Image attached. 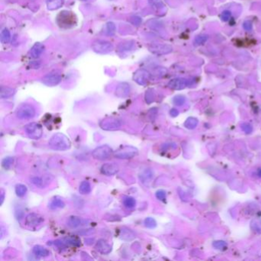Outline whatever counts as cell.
Here are the masks:
<instances>
[{
  "instance_id": "6da1fadb",
  "label": "cell",
  "mask_w": 261,
  "mask_h": 261,
  "mask_svg": "<svg viewBox=\"0 0 261 261\" xmlns=\"http://www.w3.org/2000/svg\"><path fill=\"white\" fill-rule=\"evenodd\" d=\"M48 145L51 149L56 151H65L71 148V143L68 136L61 133H57L51 137Z\"/></svg>"
},
{
  "instance_id": "7a4b0ae2",
  "label": "cell",
  "mask_w": 261,
  "mask_h": 261,
  "mask_svg": "<svg viewBox=\"0 0 261 261\" xmlns=\"http://www.w3.org/2000/svg\"><path fill=\"white\" fill-rule=\"evenodd\" d=\"M138 149L131 146H124L117 149L113 153L115 158L119 159H129L134 158L138 155Z\"/></svg>"
},
{
  "instance_id": "3957f363",
  "label": "cell",
  "mask_w": 261,
  "mask_h": 261,
  "mask_svg": "<svg viewBox=\"0 0 261 261\" xmlns=\"http://www.w3.org/2000/svg\"><path fill=\"white\" fill-rule=\"evenodd\" d=\"M92 49L93 52L100 54H108V53L113 52V45L110 42L105 40H97L92 44Z\"/></svg>"
},
{
  "instance_id": "277c9868",
  "label": "cell",
  "mask_w": 261,
  "mask_h": 261,
  "mask_svg": "<svg viewBox=\"0 0 261 261\" xmlns=\"http://www.w3.org/2000/svg\"><path fill=\"white\" fill-rule=\"evenodd\" d=\"M36 111L32 105L25 103L20 106L16 111V116L20 119H29L35 116Z\"/></svg>"
},
{
  "instance_id": "5b68a950",
  "label": "cell",
  "mask_w": 261,
  "mask_h": 261,
  "mask_svg": "<svg viewBox=\"0 0 261 261\" xmlns=\"http://www.w3.org/2000/svg\"><path fill=\"white\" fill-rule=\"evenodd\" d=\"M122 126L120 119L116 117H107L100 122V127L102 129L107 131L117 130Z\"/></svg>"
},
{
  "instance_id": "8992f818",
  "label": "cell",
  "mask_w": 261,
  "mask_h": 261,
  "mask_svg": "<svg viewBox=\"0 0 261 261\" xmlns=\"http://www.w3.org/2000/svg\"><path fill=\"white\" fill-rule=\"evenodd\" d=\"M25 131L27 136L32 139H40L43 134L42 127L37 123H31L25 127Z\"/></svg>"
},
{
  "instance_id": "52a82bcc",
  "label": "cell",
  "mask_w": 261,
  "mask_h": 261,
  "mask_svg": "<svg viewBox=\"0 0 261 261\" xmlns=\"http://www.w3.org/2000/svg\"><path fill=\"white\" fill-rule=\"evenodd\" d=\"M113 155V149L110 148V146H107V145H103L101 146H99L93 151L92 153V156L95 159L100 160V161H103V160H107L110 158Z\"/></svg>"
},
{
  "instance_id": "ba28073f",
  "label": "cell",
  "mask_w": 261,
  "mask_h": 261,
  "mask_svg": "<svg viewBox=\"0 0 261 261\" xmlns=\"http://www.w3.org/2000/svg\"><path fill=\"white\" fill-rule=\"evenodd\" d=\"M149 51L153 54L156 55H163V54H168L172 52V46L166 45V44L161 43H152L148 46Z\"/></svg>"
},
{
  "instance_id": "9c48e42d",
  "label": "cell",
  "mask_w": 261,
  "mask_h": 261,
  "mask_svg": "<svg viewBox=\"0 0 261 261\" xmlns=\"http://www.w3.org/2000/svg\"><path fill=\"white\" fill-rule=\"evenodd\" d=\"M150 77H151V74L147 70L140 68L134 73L133 80L135 82L137 83L138 84L144 86L150 79Z\"/></svg>"
},
{
  "instance_id": "30bf717a",
  "label": "cell",
  "mask_w": 261,
  "mask_h": 261,
  "mask_svg": "<svg viewBox=\"0 0 261 261\" xmlns=\"http://www.w3.org/2000/svg\"><path fill=\"white\" fill-rule=\"evenodd\" d=\"M44 218L37 213H31L25 218V224L29 227H36L43 223Z\"/></svg>"
},
{
  "instance_id": "8fae6325",
  "label": "cell",
  "mask_w": 261,
  "mask_h": 261,
  "mask_svg": "<svg viewBox=\"0 0 261 261\" xmlns=\"http://www.w3.org/2000/svg\"><path fill=\"white\" fill-rule=\"evenodd\" d=\"M61 81V75L58 74H48L42 78V83L48 87H54Z\"/></svg>"
},
{
  "instance_id": "7c38bea8",
  "label": "cell",
  "mask_w": 261,
  "mask_h": 261,
  "mask_svg": "<svg viewBox=\"0 0 261 261\" xmlns=\"http://www.w3.org/2000/svg\"><path fill=\"white\" fill-rule=\"evenodd\" d=\"M131 91L130 85L128 83H120L117 87L115 90V95L119 98H125L129 95Z\"/></svg>"
},
{
  "instance_id": "4fadbf2b",
  "label": "cell",
  "mask_w": 261,
  "mask_h": 261,
  "mask_svg": "<svg viewBox=\"0 0 261 261\" xmlns=\"http://www.w3.org/2000/svg\"><path fill=\"white\" fill-rule=\"evenodd\" d=\"M100 171L103 175L111 176L119 172V166L115 163H106L102 165Z\"/></svg>"
},
{
  "instance_id": "5bb4252c",
  "label": "cell",
  "mask_w": 261,
  "mask_h": 261,
  "mask_svg": "<svg viewBox=\"0 0 261 261\" xmlns=\"http://www.w3.org/2000/svg\"><path fill=\"white\" fill-rule=\"evenodd\" d=\"M95 249L101 254H108L111 252L112 247L108 242L103 239H100L96 243Z\"/></svg>"
},
{
  "instance_id": "9a60e30c",
  "label": "cell",
  "mask_w": 261,
  "mask_h": 261,
  "mask_svg": "<svg viewBox=\"0 0 261 261\" xmlns=\"http://www.w3.org/2000/svg\"><path fill=\"white\" fill-rule=\"evenodd\" d=\"M187 81L184 78H175L172 79L168 83V86L172 90H182L186 87Z\"/></svg>"
},
{
  "instance_id": "2e32d148",
  "label": "cell",
  "mask_w": 261,
  "mask_h": 261,
  "mask_svg": "<svg viewBox=\"0 0 261 261\" xmlns=\"http://www.w3.org/2000/svg\"><path fill=\"white\" fill-rule=\"evenodd\" d=\"M83 224V220L78 216H71L67 221V225L71 228H77Z\"/></svg>"
},
{
  "instance_id": "e0dca14e",
  "label": "cell",
  "mask_w": 261,
  "mask_h": 261,
  "mask_svg": "<svg viewBox=\"0 0 261 261\" xmlns=\"http://www.w3.org/2000/svg\"><path fill=\"white\" fill-rule=\"evenodd\" d=\"M153 175L154 173L150 168H146L139 174V179L143 184H147L153 179Z\"/></svg>"
},
{
  "instance_id": "ac0fdd59",
  "label": "cell",
  "mask_w": 261,
  "mask_h": 261,
  "mask_svg": "<svg viewBox=\"0 0 261 261\" xmlns=\"http://www.w3.org/2000/svg\"><path fill=\"white\" fill-rule=\"evenodd\" d=\"M32 253H34V255L38 257H48L49 254H50L48 250H47L45 247L40 246V245H36V246L34 247L32 249Z\"/></svg>"
},
{
  "instance_id": "d6986e66",
  "label": "cell",
  "mask_w": 261,
  "mask_h": 261,
  "mask_svg": "<svg viewBox=\"0 0 261 261\" xmlns=\"http://www.w3.org/2000/svg\"><path fill=\"white\" fill-rule=\"evenodd\" d=\"M44 49H45V46L42 45V43L37 42L32 48L31 54H32V56L34 58H38L42 54V52H44Z\"/></svg>"
},
{
  "instance_id": "ffe728a7",
  "label": "cell",
  "mask_w": 261,
  "mask_h": 261,
  "mask_svg": "<svg viewBox=\"0 0 261 261\" xmlns=\"http://www.w3.org/2000/svg\"><path fill=\"white\" fill-rule=\"evenodd\" d=\"M65 206V203L61 198L58 197H55L49 203V208L52 210H56L58 208H64Z\"/></svg>"
},
{
  "instance_id": "44dd1931",
  "label": "cell",
  "mask_w": 261,
  "mask_h": 261,
  "mask_svg": "<svg viewBox=\"0 0 261 261\" xmlns=\"http://www.w3.org/2000/svg\"><path fill=\"white\" fill-rule=\"evenodd\" d=\"M15 93V90L13 88H9V87L2 86L1 90H0V97L2 99H6L13 96Z\"/></svg>"
},
{
  "instance_id": "7402d4cb",
  "label": "cell",
  "mask_w": 261,
  "mask_h": 261,
  "mask_svg": "<svg viewBox=\"0 0 261 261\" xmlns=\"http://www.w3.org/2000/svg\"><path fill=\"white\" fill-rule=\"evenodd\" d=\"M120 237L123 240H131L136 238V234L132 230L129 229L127 228H123L121 230Z\"/></svg>"
},
{
  "instance_id": "603a6c76",
  "label": "cell",
  "mask_w": 261,
  "mask_h": 261,
  "mask_svg": "<svg viewBox=\"0 0 261 261\" xmlns=\"http://www.w3.org/2000/svg\"><path fill=\"white\" fill-rule=\"evenodd\" d=\"M64 0H47V7L49 10H56L64 5Z\"/></svg>"
},
{
  "instance_id": "cb8c5ba5",
  "label": "cell",
  "mask_w": 261,
  "mask_h": 261,
  "mask_svg": "<svg viewBox=\"0 0 261 261\" xmlns=\"http://www.w3.org/2000/svg\"><path fill=\"white\" fill-rule=\"evenodd\" d=\"M62 240H64L66 245H70V246L80 247L81 244V240L78 238H75V237H68V238H63Z\"/></svg>"
},
{
  "instance_id": "d4e9b609",
  "label": "cell",
  "mask_w": 261,
  "mask_h": 261,
  "mask_svg": "<svg viewBox=\"0 0 261 261\" xmlns=\"http://www.w3.org/2000/svg\"><path fill=\"white\" fill-rule=\"evenodd\" d=\"M133 45H134L133 41H127V42H122V43L119 44V45L117 46V50L121 52H127V51L131 50V48H132Z\"/></svg>"
},
{
  "instance_id": "484cf974",
  "label": "cell",
  "mask_w": 261,
  "mask_h": 261,
  "mask_svg": "<svg viewBox=\"0 0 261 261\" xmlns=\"http://www.w3.org/2000/svg\"><path fill=\"white\" fill-rule=\"evenodd\" d=\"M91 192V185L88 181H83L79 186V192L81 194H88Z\"/></svg>"
},
{
  "instance_id": "4316f807",
  "label": "cell",
  "mask_w": 261,
  "mask_h": 261,
  "mask_svg": "<svg viewBox=\"0 0 261 261\" xmlns=\"http://www.w3.org/2000/svg\"><path fill=\"white\" fill-rule=\"evenodd\" d=\"M27 190H28V188H27V187L25 186V185H23V184H18V185H16L15 188V194H16V195L18 196V197L20 198L24 197V196L26 194Z\"/></svg>"
},
{
  "instance_id": "83f0119b",
  "label": "cell",
  "mask_w": 261,
  "mask_h": 261,
  "mask_svg": "<svg viewBox=\"0 0 261 261\" xmlns=\"http://www.w3.org/2000/svg\"><path fill=\"white\" fill-rule=\"evenodd\" d=\"M123 203L124 206L129 209L133 208L136 204V202L134 198L129 197V196L124 198L123 200Z\"/></svg>"
},
{
  "instance_id": "f1b7e54d",
  "label": "cell",
  "mask_w": 261,
  "mask_h": 261,
  "mask_svg": "<svg viewBox=\"0 0 261 261\" xmlns=\"http://www.w3.org/2000/svg\"><path fill=\"white\" fill-rule=\"evenodd\" d=\"M198 121L197 119L194 118V117H188L185 122V127L189 129H194L197 127Z\"/></svg>"
},
{
  "instance_id": "f546056e",
  "label": "cell",
  "mask_w": 261,
  "mask_h": 261,
  "mask_svg": "<svg viewBox=\"0 0 261 261\" xmlns=\"http://www.w3.org/2000/svg\"><path fill=\"white\" fill-rule=\"evenodd\" d=\"M116 32V25L112 22H109L105 25V33L108 35H113Z\"/></svg>"
},
{
  "instance_id": "4dcf8cb0",
  "label": "cell",
  "mask_w": 261,
  "mask_h": 261,
  "mask_svg": "<svg viewBox=\"0 0 261 261\" xmlns=\"http://www.w3.org/2000/svg\"><path fill=\"white\" fill-rule=\"evenodd\" d=\"M13 162H14V158H13V157H6L5 158H3V162H2V166L6 170L9 169L13 164Z\"/></svg>"
},
{
  "instance_id": "1f68e13d",
  "label": "cell",
  "mask_w": 261,
  "mask_h": 261,
  "mask_svg": "<svg viewBox=\"0 0 261 261\" xmlns=\"http://www.w3.org/2000/svg\"><path fill=\"white\" fill-rule=\"evenodd\" d=\"M11 38V34L7 28H5L1 32V42L3 43H8Z\"/></svg>"
},
{
  "instance_id": "d6a6232c",
  "label": "cell",
  "mask_w": 261,
  "mask_h": 261,
  "mask_svg": "<svg viewBox=\"0 0 261 261\" xmlns=\"http://www.w3.org/2000/svg\"><path fill=\"white\" fill-rule=\"evenodd\" d=\"M250 227L254 231L261 233V219H254L250 223Z\"/></svg>"
},
{
  "instance_id": "836d02e7",
  "label": "cell",
  "mask_w": 261,
  "mask_h": 261,
  "mask_svg": "<svg viewBox=\"0 0 261 261\" xmlns=\"http://www.w3.org/2000/svg\"><path fill=\"white\" fill-rule=\"evenodd\" d=\"M144 225L147 228H149V229H153L156 227V221L154 218H146V219L144 220Z\"/></svg>"
},
{
  "instance_id": "e575fe53",
  "label": "cell",
  "mask_w": 261,
  "mask_h": 261,
  "mask_svg": "<svg viewBox=\"0 0 261 261\" xmlns=\"http://www.w3.org/2000/svg\"><path fill=\"white\" fill-rule=\"evenodd\" d=\"M31 181H32V183L34 184L35 186L39 188H43L45 186V182L41 177H33L31 178Z\"/></svg>"
},
{
  "instance_id": "d590c367",
  "label": "cell",
  "mask_w": 261,
  "mask_h": 261,
  "mask_svg": "<svg viewBox=\"0 0 261 261\" xmlns=\"http://www.w3.org/2000/svg\"><path fill=\"white\" fill-rule=\"evenodd\" d=\"M173 102L175 105L182 106L185 102V97L183 96H181V95H178V96L174 97Z\"/></svg>"
},
{
  "instance_id": "8d00e7d4",
  "label": "cell",
  "mask_w": 261,
  "mask_h": 261,
  "mask_svg": "<svg viewBox=\"0 0 261 261\" xmlns=\"http://www.w3.org/2000/svg\"><path fill=\"white\" fill-rule=\"evenodd\" d=\"M213 246L214 248L218 249V250H223L227 246L226 242L222 241V240H218V241H214L213 243Z\"/></svg>"
},
{
  "instance_id": "74e56055",
  "label": "cell",
  "mask_w": 261,
  "mask_h": 261,
  "mask_svg": "<svg viewBox=\"0 0 261 261\" xmlns=\"http://www.w3.org/2000/svg\"><path fill=\"white\" fill-rule=\"evenodd\" d=\"M145 98H146V103H151L154 100V94H153V90H149L148 91H146V97Z\"/></svg>"
},
{
  "instance_id": "f35d334b",
  "label": "cell",
  "mask_w": 261,
  "mask_h": 261,
  "mask_svg": "<svg viewBox=\"0 0 261 261\" xmlns=\"http://www.w3.org/2000/svg\"><path fill=\"white\" fill-rule=\"evenodd\" d=\"M156 196L157 199L160 201H165L166 198V193L164 190H158L156 193Z\"/></svg>"
},
{
  "instance_id": "ab89813d",
  "label": "cell",
  "mask_w": 261,
  "mask_h": 261,
  "mask_svg": "<svg viewBox=\"0 0 261 261\" xmlns=\"http://www.w3.org/2000/svg\"><path fill=\"white\" fill-rule=\"evenodd\" d=\"M208 40V36L207 35H200V36H198L194 40L195 43L197 45H203L206 41Z\"/></svg>"
},
{
  "instance_id": "60d3db41",
  "label": "cell",
  "mask_w": 261,
  "mask_h": 261,
  "mask_svg": "<svg viewBox=\"0 0 261 261\" xmlns=\"http://www.w3.org/2000/svg\"><path fill=\"white\" fill-rule=\"evenodd\" d=\"M241 128L246 133H250L253 131V127H251V125L248 123H243L241 125Z\"/></svg>"
},
{
  "instance_id": "b9f144b4",
  "label": "cell",
  "mask_w": 261,
  "mask_h": 261,
  "mask_svg": "<svg viewBox=\"0 0 261 261\" xmlns=\"http://www.w3.org/2000/svg\"><path fill=\"white\" fill-rule=\"evenodd\" d=\"M131 23L133 24V25H136V26H139V25H140V23H142V18L138 16L133 17V18H131Z\"/></svg>"
},
{
  "instance_id": "7bdbcfd3",
  "label": "cell",
  "mask_w": 261,
  "mask_h": 261,
  "mask_svg": "<svg viewBox=\"0 0 261 261\" xmlns=\"http://www.w3.org/2000/svg\"><path fill=\"white\" fill-rule=\"evenodd\" d=\"M243 28H244V29L247 30V31L251 30V28H252V23H250V21L244 22V23H243Z\"/></svg>"
},
{
  "instance_id": "ee69618b",
  "label": "cell",
  "mask_w": 261,
  "mask_h": 261,
  "mask_svg": "<svg viewBox=\"0 0 261 261\" xmlns=\"http://www.w3.org/2000/svg\"><path fill=\"white\" fill-rule=\"evenodd\" d=\"M230 16H231V13L228 11H226V12H224V13H222V15H221V18H222V20H224V21H227V20L229 19Z\"/></svg>"
},
{
  "instance_id": "f6af8a7d",
  "label": "cell",
  "mask_w": 261,
  "mask_h": 261,
  "mask_svg": "<svg viewBox=\"0 0 261 261\" xmlns=\"http://www.w3.org/2000/svg\"><path fill=\"white\" fill-rule=\"evenodd\" d=\"M149 3L152 5V6H158L160 3H161V0H149Z\"/></svg>"
},
{
  "instance_id": "bcb514c9",
  "label": "cell",
  "mask_w": 261,
  "mask_h": 261,
  "mask_svg": "<svg viewBox=\"0 0 261 261\" xmlns=\"http://www.w3.org/2000/svg\"><path fill=\"white\" fill-rule=\"evenodd\" d=\"M170 114H171L172 117H176V116H178V111L176 110V109H172L171 110H170Z\"/></svg>"
},
{
  "instance_id": "7dc6e473",
  "label": "cell",
  "mask_w": 261,
  "mask_h": 261,
  "mask_svg": "<svg viewBox=\"0 0 261 261\" xmlns=\"http://www.w3.org/2000/svg\"><path fill=\"white\" fill-rule=\"evenodd\" d=\"M2 197H1V204H3V201H4V191H3V189H2V194H1Z\"/></svg>"
},
{
  "instance_id": "c3c4849f",
  "label": "cell",
  "mask_w": 261,
  "mask_h": 261,
  "mask_svg": "<svg viewBox=\"0 0 261 261\" xmlns=\"http://www.w3.org/2000/svg\"><path fill=\"white\" fill-rule=\"evenodd\" d=\"M257 175H258L259 177H261V168L258 170V172H257Z\"/></svg>"
},
{
  "instance_id": "681fc988",
  "label": "cell",
  "mask_w": 261,
  "mask_h": 261,
  "mask_svg": "<svg viewBox=\"0 0 261 261\" xmlns=\"http://www.w3.org/2000/svg\"><path fill=\"white\" fill-rule=\"evenodd\" d=\"M82 1H87V0H82Z\"/></svg>"
},
{
  "instance_id": "f907efd6",
  "label": "cell",
  "mask_w": 261,
  "mask_h": 261,
  "mask_svg": "<svg viewBox=\"0 0 261 261\" xmlns=\"http://www.w3.org/2000/svg\"><path fill=\"white\" fill-rule=\"evenodd\" d=\"M110 1H112V0H110Z\"/></svg>"
}]
</instances>
